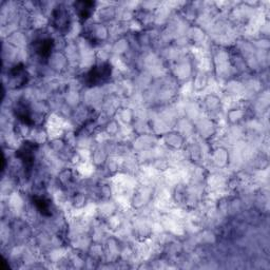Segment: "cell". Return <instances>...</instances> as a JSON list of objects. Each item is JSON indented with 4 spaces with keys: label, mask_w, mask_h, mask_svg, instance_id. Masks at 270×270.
<instances>
[{
    "label": "cell",
    "mask_w": 270,
    "mask_h": 270,
    "mask_svg": "<svg viewBox=\"0 0 270 270\" xmlns=\"http://www.w3.org/2000/svg\"><path fill=\"white\" fill-rule=\"evenodd\" d=\"M10 76L12 79H14V85L17 88L25 86L28 81V74L24 65H17L13 67L10 71Z\"/></svg>",
    "instance_id": "8992f818"
},
{
    "label": "cell",
    "mask_w": 270,
    "mask_h": 270,
    "mask_svg": "<svg viewBox=\"0 0 270 270\" xmlns=\"http://www.w3.org/2000/svg\"><path fill=\"white\" fill-rule=\"evenodd\" d=\"M112 74V67L110 64L103 63L92 67L85 75V82L89 87L100 86L110 79Z\"/></svg>",
    "instance_id": "6da1fadb"
},
{
    "label": "cell",
    "mask_w": 270,
    "mask_h": 270,
    "mask_svg": "<svg viewBox=\"0 0 270 270\" xmlns=\"http://www.w3.org/2000/svg\"><path fill=\"white\" fill-rule=\"evenodd\" d=\"M95 3L93 2H76L74 4L75 12L80 22H86L88 18L91 17L94 12Z\"/></svg>",
    "instance_id": "5b68a950"
},
{
    "label": "cell",
    "mask_w": 270,
    "mask_h": 270,
    "mask_svg": "<svg viewBox=\"0 0 270 270\" xmlns=\"http://www.w3.org/2000/svg\"><path fill=\"white\" fill-rule=\"evenodd\" d=\"M34 51L43 59H48L54 48V40L52 38H41L33 44Z\"/></svg>",
    "instance_id": "277c9868"
},
{
    "label": "cell",
    "mask_w": 270,
    "mask_h": 270,
    "mask_svg": "<svg viewBox=\"0 0 270 270\" xmlns=\"http://www.w3.org/2000/svg\"><path fill=\"white\" fill-rule=\"evenodd\" d=\"M15 114H16L17 118L22 120L24 123H26V124H32L33 123L30 109H29V107L27 106L26 102H18L16 105Z\"/></svg>",
    "instance_id": "52a82bcc"
},
{
    "label": "cell",
    "mask_w": 270,
    "mask_h": 270,
    "mask_svg": "<svg viewBox=\"0 0 270 270\" xmlns=\"http://www.w3.org/2000/svg\"><path fill=\"white\" fill-rule=\"evenodd\" d=\"M52 23H53V27L57 31L61 33L68 32L71 25V18L69 12L63 7L56 8L52 13Z\"/></svg>",
    "instance_id": "7a4b0ae2"
},
{
    "label": "cell",
    "mask_w": 270,
    "mask_h": 270,
    "mask_svg": "<svg viewBox=\"0 0 270 270\" xmlns=\"http://www.w3.org/2000/svg\"><path fill=\"white\" fill-rule=\"evenodd\" d=\"M33 204L38 209V211L45 215V217H50L51 215V203L49 200L41 196H34Z\"/></svg>",
    "instance_id": "ba28073f"
},
{
    "label": "cell",
    "mask_w": 270,
    "mask_h": 270,
    "mask_svg": "<svg viewBox=\"0 0 270 270\" xmlns=\"http://www.w3.org/2000/svg\"><path fill=\"white\" fill-rule=\"evenodd\" d=\"M36 148H37V146H36L35 143L31 141H26L16 152V156L23 161V164L27 170H30L34 164Z\"/></svg>",
    "instance_id": "3957f363"
}]
</instances>
